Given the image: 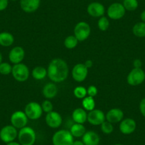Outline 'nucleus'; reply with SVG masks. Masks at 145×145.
Returning <instances> with one entry per match:
<instances>
[{"label": "nucleus", "instance_id": "f257e3e1", "mask_svg": "<svg viewBox=\"0 0 145 145\" xmlns=\"http://www.w3.org/2000/svg\"><path fill=\"white\" fill-rule=\"evenodd\" d=\"M69 73L67 63L61 58H54L48 64L47 76L53 83H58L65 81Z\"/></svg>", "mask_w": 145, "mask_h": 145}, {"label": "nucleus", "instance_id": "f03ea898", "mask_svg": "<svg viewBox=\"0 0 145 145\" xmlns=\"http://www.w3.org/2000/svg\"><path fill=\"white\" fill-rule=\"evenodd\" d=\"M17 137L21 145H33L36 140V134L33 128L26 126L19 129Z\"/></svg>", "mask_w": 145, "mask_h": 145}, {"label": "nucleus", "instance_id": "7ed1b4c3", "mask_svg": "<svg viewBox=\"0 0 145 145\" xmlns=\"http://www.w3.org/2000/svg\"><path fill=\"white\" fill-rule=\"evenodd\" d=\"M73 137L70 131L61 129L54 134L52 137L53 145H72Z\"/></svg>", "mask_w": 145, "mask_h": 145}, {"label": "nucleus", "instance_id": "20e7f679", "mask_svg": "<svg viewBox=\"0 0 145 145\" xmlns=\"http://www.w3.org/2000/svg\"><path fill=\"white\" fill-rule=\"evenodd\" d=\"M12 74L16 81L25 82L29 79L30 72L27 65L20 63L14 64L12 66Z\"/></svg>", "mask_w": 145, "mask_h": 145}, {"label": "nucleus", "instance_id": "39448f33", "mask_svg": "<svg viewBox=\"0 0 145 145\" xmlns=\"http://www.w3.org/2000/svg\"><path fill=\"white\" fill-rule=\"evenodd\" d=\"M24 112L29 119L36 120L42 116L44 112L39 103L36 102H30L25 106Z\"/></svg>", "mask_w": 145, "mask_h": 145}, {"label": "nucleus", "instance_id": "423d86ee", "mask_svg": "<svg viewBox=\"0 0 145 145\" xmlns=\"http://www.w3.org/2000/svg\"><path fill=\"white\" fill-rule=\"evenodd\" d=\"M145 80V72L142 68H134L127 77V82L131 86H137Z\"/></svg>", "mask_w": 145, "mask_h": 145}, {"label": "nucleus", "instance_id": "0eeeda50", "mask_svg": "<svg viewBox=\"0 0 145 145\" xmlns=\"http://www.w3.org/2000/svg\"><path fill=\"white\" fill-rule=\"evenodd\" d=\"M91 33L90 26L87 22H80L74 28V36L78 41H84L88 39Z\"/></svg>", "mask_w": 145, "mask_h": 145}, {"label": "nucleus", "instance_id": "6e6552de", "mask_svg": "<svg viewBox=\"0 0 145 145\" xmlns=\"http://www.w3.org/2000/svg\"><path fill=\"white\" fill-rule=\"evenodd\" d=\"M17 137V129L12 125H6L0 130V139L6 144L14 141Z\"/></svg>", "mask_w": 145, "mask_h": 145}, {"label": "nucleus", "instance_id": "1a4fd4ad", "mask_svg": "<svg viewBox=\"0 0 145 145\" xmlns=\"http://www.w3.org/2000/svg\"><path fill=\"white\" fill-rule=\"evenodd\" d=\"M125 12H126V10L123 5L121 3H118V2L110 5L107 10L108 17L113 20H118V19H122L125 16Z\"/></svg>", "mask_w": 145, "mask_h": 145}, {"label": "nucleus", "instance_id": "9d476101", "mask_svg": "<svg viewBox=\"0 0 145 145\" xmlns=\"http://www.w3.org/2000/svg\"><path fill=\"white\" fill-rule=\"evenodd\" d=\"M29 118L25 114L24 111L17 110L12 113L10 118V122L12 126L16 129H22L26 126Z\"/></svg>", "mask_w": 145, "mask_h": 145}, {"label": "nucleus", "instance_id": "9b49d317", "mask_svg": "<svg viewBox=\"0 0 145 145\" xmlns=\"http://www.w3.org/2000/svg\"><path fill=\"white\" fill-rule=\"evenodd\" d=\"M72 76L76 82L84 81L88 75V68L84 63H78L74 65L72 70Z\"/></svg>", "mask_w": 145, "mask_h": 145}, {"label": "nucleus", "instance_id": "f8f14e48", "mask_svg": "<svg viewBox=\"0 0 145 145\" xmlns=\"http://www.w3.org/2000/svg\"><path fill=\"white\" fill-rule=\"evenodd\" d=\"M105 120V114L99 109H94L88 113L87 121L92 125L98 126Z\"/></svg>", "mask_w": 145, "mask_h": 145}, {"label": "nucleus", "instance_id": "ddd939ff", "mask_svg": "<svg viewBox=\"0 0 145 145\" xmlns=\"http://www.w3.org/2000/svg\"><path fill=\"white\" fill-rule=\"evenodd\" d=\"M45 120L46 125L53 129H56L59 127L63 122L62 117L60 115V113L54 110L46 113Z\"/></svg>", "mask_w": 145, "mask_h": 145}, {"label": "nucleus", "instance_id": "4468645a", "mask_svg": "<svg viewBox=\"0 0 145 145\" xmlns=\"http://www.w3.org/2000/svg\"><path fill=\"white\" fill-rule=\"evenodd\" d=\"M120 131L123 135H130L137 128L136 121L132 118H125L120 123Z\"/></svg>", "mask_w": 145, "mask_h": 145}, {"label": "nucleus", "instance_id": "2eb2a0df", "mask_svg": "<svg viewBox=\"0 0 145 145\" xmlns=\"http://www.w3.org/2000/svg\"><path fill=\"white\" fill-rule=\"evenodd\" d=\"M25 56V51L22 47L15 46L9 53V60L12 63H20Z\"/></svg>", "mask_w": 145, "mask_h": 145}, {"label": "nucleus", "instance_id": "dca6fc26", "mask_svg": "<svg viewBox=\"0 0 145 145\" xmlns=\"http://www.w3.org/2000/svg\"><path fill=\"white\" fill-rule=\"evenodd\" d=\"M87 12L92 17L100 18L105 14V9L103 5L100 2H92L87 7Z\"/></svg>", "mask_w": 145, "mask_h": 145}, {"label": "nucleus", "instance_id": "f3484780", "mask_svg": "<svg viewBox=\"0 0 145 145\" xmlns=\"http://www.w3.org/2000/svg\"><path fill=\"white\" fill-rule=\"evenodd\" d=\"M124 119L123 111L119 108H112L105 115V120L112 124L120 122Z\"/></svg>", "mask_w": 145, "mask_h": 145}, {"label": "nucleus", "instance_id": "a211bd4d", "mask_svg": "<svg viewBox=\"0 0 145 145\" xmlns=\"http://www.w3.org/2000/svg\"><path fill=\"white\" fill-rule=\"evenodd\" d=\"M41 0H20L21 9L26 13H33L39 8Z\"/></svg>", "mask_w": 145, "mask_h": 145}, {"label": "nucleus", "instance_id": "6ab92c4d", "mask_svg": "<svg viewBox=\"0 0 145 145\" xmlns=\"http://www.w3.org/2000/svg\"><path fill=\"white\" fill-rule=\"evenodd\" d=\"M82 141L85 145H99L100 138L94 131H88L82 137Z\"/></svg>", "mask_w": 145, "mask_h": 145}, {"label": "nucleus", "instance_id": "aec40b11", "mask_svg": "<svg viewBox=\"0 0 145 145\" xmlns=\"http://www.w3.org/2000/svg\"><path fill=\"white\" fill-rule=\"evenodd\" d=\"M43 95L46 99H52L57 95L58 87L55 83H48L44 86L42 90Z\"/></svg>", "mask_w": 145, "mask_h": 145}, {"label": "nucleus", "instance_id": "412c9836", "mask_svg": "<svg viewBox=\"0 0 145 145\" xmlns=\"http://www.w3.org/2000/svg\"><path fill=\"white\" fill-rule=\"evenodd\" d=\"M88 113L82 107L75 109L72 113V118L75 123L84 124L87 121Z\"/></svg>", "mask_w": 145, "mask_h": 145}, {"label": "nucleus", "instance_id": "4be33fe9", "mask_svg": "<svg viewBox=\"0 0 145 145\" xmlns=\"http://www.w3.org/2000/svg\"><path fill=\"white\" fill-rule=\"evenodd\" d=\"M14 42V37L10 32L3 31L0 33V46L9 47Z\"/></svg>", "mask_w": 145, "mask_h": 145}, {"label": "nucleus", "instance_id": "5701e85b", "mask_svg": "<svg viewBox=\"0 0 145 145\" xmlns=\"http://www.w3.org/2000/svg\"><path fill=\"white\" fill-rule=\"evenodd\" d=\"M86 129L83 124L75 123L71 127L70 132L73 137H82L86 133Z\"/></svg>", "mask_w": 145, "mask_h": 145}, {"label": "nucleus", "instance_id": "b1692460", "mask_svg": "<svg viewBox=\"0 0 145 145\" xmlns=\"http://www.w3.org/2000/svg\"><path fill=\"white\" fill-rule=\"evenodd\" d=\"M31 75L35 80H41L47 76V69L43 66H36L32 71Z\"/></svg>", "mask_w": 145, "mask_h": 145}, {"label": "nucleus", "instance_id": "393cba45", "mask_svg": "<svg viewBox=\"0 0 145 145\" xmlns=\"http://www.w3.org/2000/svg\"><path fill=\"white\" fill-rule=\"evenodd\" d=\"M132 33L137 37L144 38L145 37V23L144 22H138L135 24L132 27Z\"/></svg>", "mask_w": 145, "mask_h": 145}, {"label": "nucleus", "instance_id": "a878e982", "mask_svg": "<svg viewBox=\"0 0 145 145\" xmlns=\"http://www.w3.org/2000/svg\"><path fill=\"white\" fill-rule=\"evenodd\" d=\"M82 106H83V108L85 110L88 111V112L95 109V102L94 97L88 95L86 96L82 100Z\"/></svg>", "mask_w": 145, "mask_h": 145}, {"label": "nucleus", "instance_id": "bb28decb", "mask_svg": "<svg viewBox=\"0 0 145 145\" xmlns=\"http://www.w3.org/2000/svg\"><path fill=\"white\" fill-rule=\"evenodd\" d=\"M78 44V40L76 39L74 35L67 36L64 40V46L68 49H73L77 46Z\"/></svg>", "mask_w": 145, "mask_h": 145}, {"label": "nucleus", "instance_id": "cd10ccee", "mask_svg": "<svg viewBox=\"0 0 145 145\" xmlns=\"http://www.w3.org/2000/svg\"><path fill=\"white\" fill-rule=\"evenodd\" d=\"M122 5L125 10L129 11V12L135 11L139 6L137 0H124Z\"/></svg>", "mask_w": 145, "mask_h": 145}, {"label": "nucleus", "instance_id": "c85d7f7f", "mask_svg": "<svg viewBox=\"0 0 145 145\" xmlns=\"http://www.w3.org/2000/svg\"><path fill=\"white\" fill-rule=\"evenodd\" d=\"M73 94L78 99H82L87 96V89L83 86H77L73 90Z\"/></svg>", "mask_w": 145, "mask_h": 145}, {"label": "nucleus", "instance_id": "c756f323", "mask_svg": "<svg viewBox=\"0 0 145 145\" xmlns=\"http://www.w3.org/2000/svg\"><path fill=\"white\" fill-rule=\"evenodd\" d=\"M97 27L102 31H105L110 27V22L106 16H101L97 22Z\"/></svg>", "mask_w": 145, "mask_h": 145}, {"label": "nucleus", "instance_id": "7c9ffc66", "mask_svg": "<svg viewBox=\"0 0 145 145\" xmlns=\"http://www.w3.org/2000/svg\"><path fill=\"white\" fill-rule=\"evenodd\" d=\"M12 66L7 62H2L0 63V74L7 76L12 73Z\"/></svg>", "mask_w": 145, "mask_h": 145}, {"label": "nucleus", "instance_id": "2f4dec72", "mask_svg": "<svg viewBox=\"0 0 145 145\" xmlns=\"http://www.w3.org/2000/svg\"><path fill=\"white\" fill-rule=\"evenodd\" d=\"M100 128H101L102 132L104 134H105V135H110L114 130V127L112 125V124L107 120L103 122L100 125Z\"/></svg>", "mask_w": 145, "mask_h": 145}, {"label": "nucleus", "instance_id": "473e14b6", "mask_svg": "<svg viewBox=\"0 0 145 145\" xmlns=\"http://www.w3.org/2000/svg\"><path fill=\"white\" fill-rule=\"evenodd\" d=\"M41 105V107H42L43 112H46V113H48V112H51V111H53V109H54V105H53L52 103L48 99L44 100Z\"/></svg>", "mask_w": 145, "mask_h": 145}, {"label": "nucleus", "instance_id": "72a5a7b5", "mask_svg": "<svg viewBox=\"0 0 145 145\" xmlns=\"http://www.w3.org/2000/svg\"><path fill=\"white\" fill-rule=\"evenodd\" d=\"M97 93H98V90H97V87H95V86H90L87 88V94L90 97H95L97 95Z\"/></svg>", "mask_w": 145, "mask_h": 145}, {"label": "nucleus", "instance_id": "f704fd0d", "mask_svg": "<svg viewBox=\"0 0 145 145\" xmlns=\"http://www.w3.org/2000/svg\"><path fill=\"white\" fill-rule=\"evenodd\" d=\"M139 111L142 116L145 118V97L142 99L139 103Z\"/></svg>", "mask_w": 145, "mask_h": 145}, {"label": "nucleus", "instance_id": "c9c22d12", "mask_svg": "<svg viewBox=\"0 0 145 145\" xmlns=\"http://www.w3.org/2000/svg\"><path fill=\"white\" fill-rule=\"evenodd\" d=\"M9 5V0H0V12L5 10Z\"/></svg>", "mask_w": 145, "mask_h": 145}, {"label": "nucleus", "instance_id": "e433bc0d", "mask_svg": "<svg viewBox=\"0 0 145 145\" xmlns=\"http://www.w3.org/2000/svg\"><path fill=\"white\" fill-rule=\"evenodd\" d=\"M133 66L135 68H142V62L140 59L137 58V59L134 60L133 61Z\"/></svg>", "mask_w": 145, "mask_h": 145}, {"label": "nucleus", "instance_id": "4c0bfd02", "mask_svg": "<svg viewBox=\"0 0 145 145\" xmlns=\"http://www.w3.org/2000/svg\"><path fill=\"white\" fill-rule=\"evenodd\" d=\"M84 64H85V65H86V66L89 69V68H91L92 67H93V62L92 60L89 59V60H87V61H86V62L84 63Z\"/></svg>", "mask_w": 145, "mask_h": 145}, {"label": "nucleus", "instance_id": "58836bf2", "mask_svg": "<svg viewBox=\"0 0 145 145\" xmlns=\"http://www.w3.org/2000/svg\"><path fill=\"white\" fill-rule=\"evenodd\" d=\"M72 145H85V144H84V143L83 142V141L76 140V141H74V142H73Z\"/></svg>", "mask_w": 145, "mask_h": 145}, {"label": "nucleus", "instance_id": "ea45409f", "mask_svg": "<svg viewBox=\"0 0 145 145\" xmlns=\"http://www.w3.org/2000/svg\"><path fill=\"white\" fill-rule=\"evenodd\" d=\"M140 19H141V20H142V22H144L145 23V10H144L143 12L141 13Z\"/></svg>", "mask_w": 145, "mask_h": 145}, {"label": "nucleus", "instance_id": "a19ab883", "mask_svg": "<svg viewBox=\"0 0 145 145\" xmlns=\"http://www.w3.org/2000/svg\"><path fill=\"white\" fill-rule=\"evenodd\" d=\"M7 145H21V144L19 143V142H14V141H13V142H9V143L7 144Z\"/></svg>", "mask_w": 145, "mask_h": 145}, {"label": "nucleus", "instance_id": "79ce46f5", "mask_svg": "<svg viewBox=\"0 0 145 145\" xmlns=\"http://www.w3.org/2000/svg\"><path fill=\"white\" fill-rule=\"evenodd\" d=\"M2 58H3V57H2V54H1V52H0V63L2 62Z\"/></svg>", "mask_w": 145, "mask_h": 145}, {"label": "nucleus", "instance_id": "37998d69", "mask_svg": "<svg viewBox=\"0 0 145 145\" xmlns=\"http://www.w3.org/2000/svg\"><path fill=\"white\" fill-rule=\"evenodd\" d=\"M114 145H124V144H114Z\"/></svg>", "mask_w": 145, "mask_h": 145}, {"label": "nucleus", "instance_id": "c03bdc74", "mask_svg": "<svg viewBox=\"0 0 145 145\" xmlns=\"http://www.w3.org/2000/svg\"><path fill=\"white\" fill-rule=\"evenodd\" d=\"M12 1H16V0H12Z\"/></svg>", "mask_w": 145, "mask_h": 145}]
</instances>
